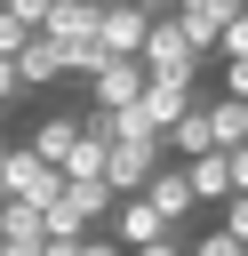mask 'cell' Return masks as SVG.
<instances>
[{
	"instance_id": "cell-15",
	"label": "cell",
	"mask_w": 248,
	"mask_h": 256,
	"mask_svg": "<svg viewBox=\"0 0 248 256\" xmlns=\"http://www.w3.org/2000/svg\"><path fill=\"white\" fill-rule=\"evenodd\" d=\"M216 232H224V240H240V248H248V200H224V224H216Z\"/></svg>"
},
{
	"instance_id": "cell-21",
	"label": "cell",
	"mask_w": 248,
	"mask_h": 256,
	"mask_svg": "<svg viewBox=\"0 0 248 256\" xmlns=\"http://www.w3.org/2000/svg\"><path fill=\"white\" fill-rule=\"evenodd\" d=\"M0 256H8V248H0Z\"/></svg>"
},
{
	"instance_id": "cell-16",
	"label": "cell",
	"mask_w": 248,
	"mask_h": 256,
	"mask_svg": "<svg viewBox=\"0 0 248 256\" xmlns=\"http://www.w3.org/2000/svg\"><path fill=\"white\" fill-rule=\"evenodd\" d=\"M24 40H32V32H24V24H16V16H8V8H0V64H8V56H16V48H24Z\"/></svg>"
},
{
	"instance_id": "cell-8",
	"label": "cell",
	"mask_w": 248,
	"mask_h": 256,
	"mask_svg": "<svg viewBox=\"0 0 248 256\" xmlns=\"http://www.w3.org/2000/svg\"><path fill=\"white\" fill-rule=\"evenodd\" d=\"M136 200H144V208H152V216H160L168 232H176V224L192 216V184H184V168H176V160H160V168H152V184H144Z\"/></svg>"
},
{
	"instance_id": "cell-20",
	"label": "cell",
	"mask_w": 248,
	"mask_h": 256,
	"mask_svg": "<svg viewBox=\"0 0 248 256\" xmlns=\"http://www.w3.org/2000/svg\"><path fill=\"white\" fill-rule=\"evenodd\" d=\"M40 256H64V248H40Z\"/></svg>"
},
{
	"instance_id": "cell-13",
	"label": "cell",
	"mask_w": 248,
	"mask_h": 256,
	"mask_svg": "<svg viewBox=\"0 0 248 256\" xmlns=\"http://www.w3.org/2000/svg\"><path fill=\"white\" fill-rule=\"evenodd\" d=\"M216 56H224V64H248V8H240V16L224 24V40H216Z\"/></svg>"
},
{
	"instance_id": "cell-14",
	"label": "cell",
	"mask_w": 248,
	"mask_h": 256,
	"mask_svg": "<svg viewBox=\"0 0 248 256\" xmlns=\"http://www.w3.org/2000/svg\"><path fill=\"white\" fill-rule=\"evenodd\" d=\"M224 184H232V200H248V144L224 152Z\"/></svg>"
},
{
	"instance_id": "cell-19",
	"label": "cell",
	"mask_w": 248,
	"mask_h": 256,
	"mask_svg": "<svg viewBox=\"0 0 248 256\" xmlns=\"http://www.w3.org/2000/svg\"><path fill=\"white\" fill-rule=\"evenodd\" d=\"M16 96H24V88H16V72H8V64H0V112H8V104H16Z\"/></svg>"
},
{
	"instance_id": "cell-18",
	"label": "cell",
	"mask_w": 248,
	"mask_h": 256,
	"mask_svg": "<svg viewBox=\"0 0 248 256\" xmlns=\"http://www.w3.org/2000/svg\"><path fill=\"white\" fill-rule=\"evenodd\" d=\"M136 256H184V240H176V232H160V240H152V248H136Z\"/></svg>"
},
{
	"instance_id": "cell-2",
	"label": "cell",
	"mask_w": 248,
	"mask_h": 256,
	"mask_svg": "<svg viewBox=\"0 0 248 256\" xmlns=\"http://www.w3.org/2000/svg\"><path fill=\"white\" fill-rule=\"evenodd\" d=\"M136 96H144V64H136V56H104V64L88 72V112H96V120L128 112Z\"/></svg>"
},
{
	"instance_id": "cell-4",
	"label": "cell",
	"mask_w": 248,
	"mask_h": 256,
	"mask_svg": "<svg viewBox=\"0 0 248 256\" xmlns=\"http://www.w3.org/2000/svg\"><path fill=\"white\" fill-rule=\"evenodd\" d=\"M232 16H240V0H184V8H168V24L184 32V48H192L200 64L216 56V40H224V24H232Z\"/></svg>"
},
{
	"instance_id": "cell-9",
	"label": "cell",
	"mask_w": 248,
	"mask_h": 256,
	"mask_svg": "<svg viewBox=\"0 0 248 256\" xmlns=\"http://www.w3.org/2000/svg\"><path fill=\"white\" fill-rule=\"evenodd\" d=\"M8 72H16V88H56V80H64V48L32 32V40L8 56Z\"/></svg>"
},
{
	"instance_id": "cell-1",
	"label": "cell",
	"mask_w": 248,
	"mask_h": 256,
	"mask_svg": "<svg viewBox=\"0 0 248 256\" xmlns=\"http://www.w3.org/2000/svg\"><path fill=\"white\" fill-rule=\"evenodd\" d=\"M136 64H144V80H168V88H192V72H200V56L184 48V32L152 8V24H144V48H136Z\"/></svg>"
},
{
	"instance_id": "cell-17",
	"label": "cell",
	"mask_w": 248,
	"mask_h": 256,
	"mask_svg": "<svg viewBox=\"0 0 248 256\" xmlns=\"http://www.w3.org/2000/svg\"><path fill=\"white\" fill-rule=\"evenodd\" d=\"M48 248H56V240H48ZM64 256H120V248H112V240H104V232H88V240H72V248H64Z\"/></svg>"
},
{
	"instance_id": "cell-7",
	"label": "cell",
	"mask_w": 248,
	"mask_h": 256,
	"mask_svg": "<svg viewBox=\"0 0 248 256\" xmlns=\"http://www.w3.org/2000/svg\"><path fill=\"white\" fill-rule=\"evenodd\" d=\"M96 8H104V0H48L40 40H56V48H96Z\"/></svg>"
},
{
	"instance_id": "cell-5",
	"label": "cell",
	"mask_w": 248,
	"mask_h": 256,
	"mask_svg": "<svg viewBox=\"0 0 248 256\" xmlns=\"http://www.w3.org/2000/svg\"><path fill=\"white\" fill-rule=\"evenodd\" d=\"M144 24H152V8L104 0V8H96V48H104V56H136V48H144Z\"/></svg>"
},
{
	"instance_id": "cell-12",
	"label": "cell",
	"mask_w": 248,
	"mask_h": 256,
	"mask_svg": "<svg viewBox=\"0 0 248 256\" xmlns=\"http://www.w3.org/2000/svg\"><path fill=\"white\" fill-rule=\"evenodd\" d=\"M0 248H8V256L48 248V240H40V216H32V208H16V200H0Z\"/></svg>"
},
{
	"instance_id": "cell-10",
	"label": "cell",
	"mask_w": 248,
	"mask_h": 256,
	"mask_svg": "<svg viewBox=\"0 0 248 256\" xmlns=\"http://www.w3.org/2000/svg\"><path fill=\"white\" fill-rule=\"evenodd\" d=\"M72 144H80V112H48V120L32 128V144H24V152H32L40 168H64V160H72Z\"/></svg>"
},
{
	"instance_id": "cell-3",
	"label": "cell",
	"mask_w": 248,
	"mask_h": 256,
	"mask_svg": "<svg viewBox=\"0 0 248 256\" xmlns=\"http://www.w3.org/2000/svg\"><path fill=\"white\" fill-rule=\"evenodd\" d=\"M0 192H8L16 208H32V216H40V208L64 192V176H56V168H40L24 144H8V160H0Z\"/></svg>"
},
{
	"instance_id": "cell-11",
	"label": "cell",
	"mask_w": 248,
	"mask_h": 256,
	"mask_svg": "<svg viewBox=\"0 0 248 256\" xmlns=\"http://www.w3.org/2000/svg\"><path fill=\"white\" fill-rule=\"evenodd\" d=\"M184 184H192V208H200V200H216V208H224V200H232V184H224V152L184 160Z\"/></svg>"
},
{
	"instance_id": "cell-6",
	"label": "cell",
	"mask_w": 248,
	"mask_h": 256,
	"mask_svg": "<svg viewBox=\"0 0 248 256\" xmlns=\"http://www.w3.org/2000/svg\"><path fill=\"white\" fill-rule=\"evenodd\" d=\"M152 168H160V144H112L104 152V192L112 200H136L152 184Z\"/></svg>"
}]
</instances>
